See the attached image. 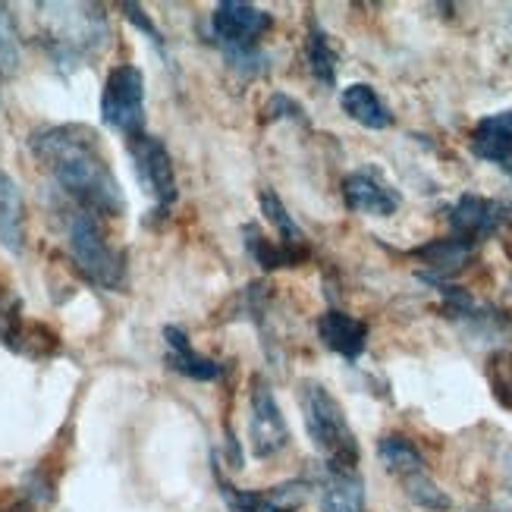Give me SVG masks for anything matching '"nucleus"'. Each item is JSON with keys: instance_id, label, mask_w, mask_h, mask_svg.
Returning a JSON list of instances; mask_svg holds the SVG:
<instances>
[{"instance_id": "22", "label": "nucleus", "mask_w": 512, "mask_h": 512, "mask_svg": "<svg viewBox=\"0 0 512 512\" xmlns=\"http://www.w3.org/2000/svg\"><path fill=\"white\" fill-rule=\"evenodd\" d=\"M377 459H381V465L396 481H403V478H409L415 472L428 469V462H425V456H421V450L403 434H387V437L377 440Z\"/></svg>"}, {"instance_id": "3", "label": "nucleus", "mask_w": 512, "mask_h": 512, "mask_svg": "<svg viewBox=\"0 0 512 512\" xmlns=\"http://www.w3.org/2000/svg\"><path fill=\"white\" fill-rule=\"evenodd\" d=\"M44 41L54 60H85L107 44V16L92 4H41Z\"/></svg>"}, {"instance_id": "21", "label": "nucleus", "mask_w": 512, "mask_h": 512, "mask_svg": "<svg viewBox=\"0 0 512 512\" xmlns=\"http://www.w3.org/2000/svg\"><path fill=\"white\" fill-rule=\"evenodd\" d=\"M258 208H261V214H264L267 224L274 227L280 246L296 249V252H308V255H311V249H308V236L302 233V227L293 220V214L286 211V205L280 202V195H277L271 186H264V189L258 192Z\"/></svg>"}, {"instance_id": "24", "label": "nucleus", "mask_w": 512, "mask_h": 512, "mask_svg": "<svg viewBox=\"0 0 512 512\" xmlns=\"http://www.w3.org/2000/svg\"><path fill=\"white\" fill-rule=\"evenodd\" d=\"M403 484V494L418 506V509H428V512H450L453 509V497L443 491V487L431 478V472H415L409 478L399 481Z\"/></svg>"}, {"instance_id": "2", "label": "nucleus", "mask_w": 512, "mask_h": 512, "mask_svg": "<svg viewBox=\"0 0 512 512\" xmlns=\"http://www.w3.org/2000/svg\"><path fill=\"white\" fill-rule=\"evenodd\" d=\"M299 409L311 447L318 450L327 469H355L359 465V440H355L337 396L321 381L305 377L299 384Z\"/></svg>"}, {"instance_id": "12", "label": "nucleus", "mask_w": 512, "mask_h": 512, "mask_svg": "<svg viewBox=\"0 0 512 512\" xmlns=\"http://www.w3.org/2000/svg\"><path fill=\"white\" fill-rule=\"evenodd\" d=\"M475 249L478 246H472V242H465V239L443 236V239H431L428 246L412 249V258L425 264L418 271V277L437 286V283H450V277H456L462 267L475 258Z\"/></svg>"}, {"instance_id": "8", "label": "nucleus", "mask_w": 512, "mask_h": 512, "mask_svg": "<svg viewBox=\"0 0 512 512\" xmlns=\"http://www.w3.org/2000/svg\"><path fill=\"white\" fill-rule=\"evenodd\" d=\"M447 224L453 230L450 236L478 246V242L503 233L512 224V202H506V198H484L475 192H465L456 198V205L447 208Z\"/></svg>"}, {"instance_id": "10", "label": "nucleus", "mask_w": 512, "mask_h": 512, "mask_svg": "<svg viewBox=\"0 0 512 512\" xmlns=\"http://www.w3.org/2000/svg\"><path fill=\"white\" fill-rule=\"evenodd\" d=\"M214 481L230 512H299L311 494V484L299 478L274 484V487H267V491H239V487H233L214 469Z\"/></svg>"}, {"instance_id": "25", "label": "nucleus", "mask_w": 512, "mask_h": 512, "mask_svg": "<svg viewBox=\"0 0 512 512\" xmlns=\"http://www.w3.org/2000/svg\"><path fill=\"white\" fill-rule=\"evenodd\" d=\"M487 384H491L494 399L512 412V352L509 349H497L487 355Z\"/></svg>"}, {"instance_id": "18", "label": "nucleus", "mask_w": 512, "mask_h": 512, "mask_svg": "<svg viewBox=\"0 0 512 512\" xmlns=\"http://www.w3.org/2000/svg\"><path fill=\"white\" fill-rule=\"evenodd\" d=\"M340 107L349 120H355L365 129H390L393 126V114L384 104V98L374 92L368 82H352L343 88L340 95Z\"/></svg>"}, {"instance_id": "9", "label": "nucleus", "mask_w": 512, "mask_h": 512, "mask_svg": "<svg viewBox=\"0 0 512 512\" xmlns=\"http://www.w3.org/2000/svg\"><path fill=\"white\" fill-rule=\"evenodd\" d=\"M129 154H132V164H136L139 183L154 198L158 211H167L176 202V195H180L173 158H170L167 145L161 139L148 136V132H139V136L129 139Z\"/></svg>"}, {"instance_id": "26", "label": "nucleus", "mask_w": 512, "mask_h": 512, "mask_svg": "<svg viewBox=\"0 0 512 512\" xmlns=\"http://www.w3.org/2000/svg\"><path fill=\"white\" fill-rule=\"evenodd\" d=\"M19 60H22V51H19V35L13 26V16L4 4H0V73L13 76L19 70Z\"/></svg>"}, {"instance_id": "15", "label": "nucleus", "mask_w": 512, "mask_h": 512, "mask_svg": "<svg viewBox=\"0 0 512 512\" xmlns=\"http://www.w3.org/2000/svg\"><path fill=\"white\" fill-rule=\"evenodd\" d=\"M164 343H167V368H173L176 374L189 377V381H202V384H211V381H220L224 377V365L211 355H202L186 337L183 327L176 324H167L164 327Z\"/></svg>"}, {"instance_id": "6", "label": "nucleus", "mask_w": 512, "mask_h": 512, "mask_svg": "<svg viewBox=\"0 0 512 512\" xmlns=\"http://www.w3.org/2000/svg\"><path fill=\"white\" fill-rule=\"evenodd\" d=\"M249 447L255 459H274L289 447L283 409L264 374H255L249 384Z\"/></svg>"}, {"instance_id": "27", "label": "nucleus", "mask_w": 512, "mask_h": 512, "mask_svg": "<svg viewBox=\"0 0 512 512\" xmlns=\"http://www.w3.org/2000/svg\"><path fill=\"white\" fill-rule=\"evenodd\" d=\"M264 120H267V123H274V120H296V123H308L305 107H302L296 98L283 95V92H274L271 98H267V104H264Z\"/></svg>"}, {"instance_id": "14", "label": "nucleus", "mask_w": 512, "mask_h": 512, "mask_svg": "<svg viewBox=\"0 0 512 512\" xmlns=\"http://www.w3.org/2000/svg\"><path fill=\"white\" fill-rule=\"evenodd\" d=\"M318 337L330 352H337L340 359L359 362L362 352L368 349V324L355 315H346L340 308H327L318 318Z\"/></svg>"}, {"instance_id": "28", "label": "nucleus", "mask_w": 512, "mask_h": 512, "mask_svg": "<svg viewBox=\"0 0 512 512\" xmlns=\"http://www.w3.org/2000/svg\"><path fill=\"white\" fill-rule=\"evenodd\" d=\"M120 10H123V16L136 26L139 32H145L148 38H151V44H158V48H164V38H161V29L154 26L151 22V16L145 13V7H139V4H120Z\"/></svg>"}, {"instance_id": "19", "label": "nucleus", "mask_w": 512, "mask_h": 512, "mask_svg": "<svg viewBox=\"0 0 512 512\" xmlns=\"http://www.w3.org/2000/svg\"><path fill=\"white\" fill-rule=\"evenodd\" d=\"M242 246H246L249 258L261 267V271H280V267H299L302 261H308V252H296L280 246L277 239H267L261 233L258 224H246L242 227Z\"/></svg>"}, {"instance_id": "4", "label": "nucleus", "mask_w": 512, "mask_h": 512, "mask_svg": "<svg viewBox=\"0 0 512 512\" xmlns=\"http://www.w3.org/2000/svg\"><path fill=\"white\" fill-rule=\"evenodd\" d=\"M66 249L79 274L101 289H123L126 283V261L107 242L98 217L88 211H76L66 224Z\"/></svg>"}, {"instance_id": "17", "label": "nucleus", "mask_w": 512, "mask_h": 512, "mask_svg": "<svg viewBox=\"0 0 512 512\" xmlns=\"http://www.w3.org/2000/svg\"><path fill=\"white\" fill-rule=\"evenodd\" d=\"M0 246L10 255L26 252V202L13 176L0 167Z\"/></svg>"}, {"instance_id": "7", "label": "nucleus", "mask_w": 512, "mask_h": 512, "mask_svg": "<svg viewBox=\"0 0 512 512\" xmlns=\"http://www.w3.org/2000/svg\"><path fill=\"white\" fill-rule=\"evenodd\" d=\"M274 26V16L242 0H220L211 13V35L224 48V57L258 51L261 35Z\"/></svg>"}, {"instance_id": "1", "label": "nucleus", "mask_w": 512, "mask_h": 512, "mask_svg": "<svg viewBox=\"0 0 512 512\" xmlns=\"http://www.w3.org/2000/svg\"><path fill=\"white\" fill-rule=\"evenodd\" d=\"M29 148L57 180V186L76 198L79 211L95 217L126 214V195L104 158L98 132L79 123L44 126L29 136Z\"/></svg>"}, {"instance_id": "11", "label": "nucleus", "mask_w": 512, "mask_h": 512, "mask_svg": "<svg viewBox=\"0 0 512 512\" xmlns=\"http://www.w3.org/2000/svg\"><path fill=\"white\" fill-rule=\"evenodd\" d=\"M343 202L349 211L355 214H371V217H393L403 205L399 192L384 180V173L377 167H362V170H352L343 186Z\"/></svg>"}, {"instance_id": "31", "label": "nucleus", "mask_w": 512, "mask_h": 512, "mask_svg": "<svg viewBox=\"0 0 512 512\" xmlns=\"http://www.w3.org/2000/svg\"><path fill=\"white\" fill-rule=\"evenodd\" d=\"M10 512H26V509H10Z\"/></svg>"}, {"instance_id": "13", "label": "nucleus", "mask_w": 512, "mask_h": 512, "mask_svg": "<svg viewBox=\"0 0 512 512\" xmlns=\"http://www.w3.org/2000/svg\"><path fill=\"white\" fill-rule=\"evenodd\" d=\"M469 151L478 161L497 164L512 180V110L481 117L472 129Z\"/></svg>"}, {"instance_id": "20", "label": "nucleus", "mask_w": 512, "mask_h": 512, "mask_svg": "<svg viewBox=\"0 0 512 512\" xmlns=\"http://www.w3.org/2000/svg\"><path fill=\"white\" fill-rule=\"evenodd\" d=\"M305 60H308V70L315 76V82H321L324 88L337 85V48H333L330 35L321 29V22L311 16L308 19V32H305Z\"/></svg>"}, {"instance_id": "30", "label": "nucleus", "mask_w": 512, "mask_h": 512, "mask_svg": "<svg viewBox=\"0 0 512 512\" xmlns=\"http://www.w3.org/2000/svg\"><path fill=\"white\" fill-rule=\"evenodd\" d=\"M509 481H512V453H509Z\"/></svg>"}, {"instance_id": "29", "label": "nucleus", "mask_w": 512, "mask_h": 512, "mask_svg": "<svg viewBox=\"0 0 512 512\" xmlns=\"http://www.w3.org/2000/svg\"><path fill=\"white\" fill-rule=\"evenodd\" d=\"M469 512H503L500 506H478V509H469Z\"/></svg>"}, {"instance_id": "23", "label": "nucleus", "mask_w": 512, "mask_h": 512, "mask_svg": "<svg viewBox=\"0 0 512 512\" xmlns=\"http://www.w3.org/2000/svg\"><path fill=\"white\" fill-rule=\"evenodd\" d=\"M35 327V324H32ZM32 327L22 318V302L10 286H0V343L13 352H29Z\"/></svg>"}, {"instance_id": "5", "label": "nucleus", "mask_w": 512, "mask_h": 512, "mask_svg": "<svg viewBox=\"0 0 512 512\" xmlns=\"http://www.w3.org/2000/svg\"><path fill=\"white\" fill-rule=\"evenodd\" d=\"M101 120L129 139L145 132V73L136 63H120L107 73L101 92Z\"/></svg>"}, {"instance_id": "16", "label": "nucleus", "mask_w": 512, "mask_h": 512, "mask_svg": "<svg viewBox=\"0 0 512 512\" xmlns=\"http://www.w3.org/2000/svg\"><path fill=\"white\" fill-rule=\"evenodd\" d=\"M318 506L321 512H368L359 469H327V465H321Z\"/></svg>"}]
</instances>
